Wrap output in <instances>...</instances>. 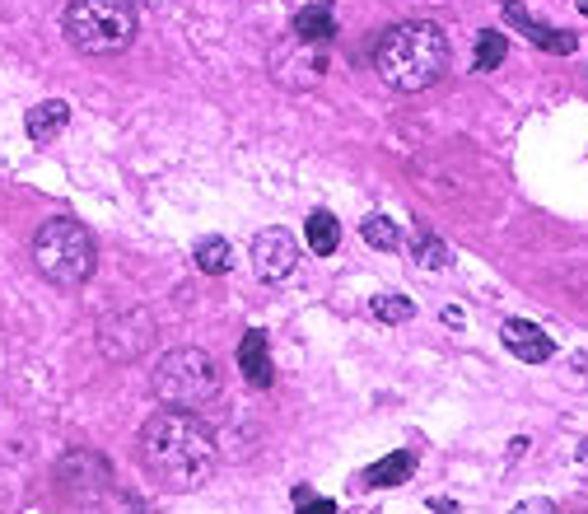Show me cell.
<instances>
[{
    "mask_svg": "<svg viewBox=\"0 0 588 514\" xmlns=\"http://www.w3.org/2000/svg\"><path fill=\"white\" fill-rule=\"evenodd\" d=\"M141 463L164 491H196L215 477L220 444L192 416V407H169L145 421L141 431Z\"/></svg>",
    "mask_w": 588,
    "mask_h": 514,
    "instance_id": "6da1fadb",
    "label": "cell"
},
{
    "mask_svg": "<svg viewBox=\"0 0 588 514\" xmlns=\"http://www.w3.org/2000/svg\"><path fill=\"white\" fill-rule=\"evenodd\" d=\"M448 61H454V48H448V33L429 19H412V24H397L378 38V80L397 89V94H420L435 80H444Z\"/></svg>",
    "mask_w": 588,
    "mask_h": 514,
    "instance_id": "7a4b0ae2",
    "label": "cell"
},
{
    "mask_svg": "<svg viewBox=\"0 0 588 514\" xmlns=\"http://www.w3.org/2000/svg\"><path fill=\"white\" fill-rule=\"evenodd\" d=\"M135 24H141L135 0H71V10L61 19L65 42L84 57H112L131 48Z\"/></svg>",
    "mask_w": 588,
    "mask_h": 514,
    "instance_id": "3957f363",
    "label": "cell"
},
{
    "mask_svg": "<svg viewBox=\"0 0 588 514\" xmlns=\"http://www.w3.org/2000/svg\"><path fill=\"white\" fill-rule=\"evenodd\" d=\"M94 258H99L94 239H89V230L80 220L61 215V220H48V225L33 234V266L61 290H75L94 276Z\"/></svg>",
    "mask_w": 588,
    "mask_h": 514,
    "instance_id": "277c9868",
    "label": "cell"
},
{
    "mask_svg": "<svg viewBox=\"0 0 588 514\" xmlns=\"http://www.w3.org/2000/svg\"><path fill=\"white\" fill-rule=\"evenodd\" d=\"M154 397L164 402V407H201V402H211L220 393V370L206 351L196 346H178L169 351L160 365H154Z\"/></svg>",
    "mask_w": 588,
    "mask_h": 514,
    "instance_id": "5b68a950",
    "label": "cell"
},
{
    "mask_svg": "<svg viewBox=\"0 0 588 514\" xmlns=\"http://www.w3.org/2000/svg\"><path fill=\"white\" fill-rule=\"evenodd\" d=\"M57 491L71 505H103L112 501V463L94 450H75L57 463Z\"/></svg>",
    "mask_w": 588,
    "mask_h": 514,
    "instance_id": "8992f818",
    "label": "cell"
},
{
    "mask_svg": "<svg viewBox=\"0 0 588 514\" xmlns=\"http://www.w3.org/2000/svg\"><path fill=\"white\" fill-rule=\"evenodd\" d=\"M150 342H154V319L145 309H126V314H112L99 323V351L108 361H135Z\"/></svg>",
    "mask_w": 588,
    "mask_h": 514,
    "instance_id": "52a82bcc",
    "label": "cell"
},
{
    "mask_svg": "<svg viewBox=\"0 0 588 514\" xmlns=\"http://www.w3.org/2000/svg\"><path fill=\"white\" fill-rule=\"evenodd\" d=\"M253 266H257V276L271 281V285H281L294 276V266H300V243H294L290 230H262L253 239Z\"/></svg>",
    "mask_w": 588,
    "mask_h": 514,
    "instance_id": "ba28073f",
    "label": "cell"
},
{
    "mask_svg": "<svg viewBox=\"0 0 588 514\" xmlns=\"http://www.w3.org/2000/svg\"><path fill=\"white\" fill-rule=\"evenodd\" d=\"M500 337H505L509 355H518V361H528V365H547L551 355H556V346H551L547 332H541L537 323H524V319H509L500 327Z\"/></svg>",
    "mask_w": 588,
    "mask_h": 514,
    "instance_id": "9c48e42d",
    "label": "cell"
},
{
    "mask_svg": "<svg viewBox=\"0 0 588 514\" xmlns=\"http://www.w3.org/2000/svg\"><path fill=\"white\" fill-rule=\"evenodd\" d=\"M239 370L243 379L253 389H271V379H276V365H271V351H266V337L253 327V332H243V342H239Z\"/></svg>",
    "mask_w": 588,
    "mask_h": 514,
    "instance_id": "30bf717a",
    "label": "cell"
},
{
    "mask_svg": "<svg viewBox=\"0 0 588 514\" xmlns=\"http://www.w3.org/2000/svg\"><path fill=\"white\" fill-rule=\"evenodd\" d=\"M505 14H509V24H518V29H524L533 42H537V48L541 52H556V57H570L575 48H579V38L570 33V29H547V24H537V19H528L524 10H518V6H505Z\"/></svg>",
    "mask_w": 588,
    "mask_h": 514,
    "instance_id": "8fae6325",
    "label": "cell"
},
{
    "mask_svg": "<svg viewBox=\"0 0 588 514\" xmlns=\"http://www.w3.org/2000/svg\"><path fill=\"white\" fill-rule=\"evenodd\" d=\"M294 38L313 42V48L332 42L336 38V10L327 6V0H313V6H304L300 14H294Z\"/></svg>",
    "mask_w": 588,
    "mask_h": 514,
    "instance_id": "7c38bea8",
    "label": "cell"
},
{
    "mask_svg": "<svg viewBox=\"0 0 588 514\" xmlns=\"http://www.w3.org/2000/svg\"><path fill=\"white\" fill-rule=\"evenodd\" d=\"M65 122H71V108H65L61 99H48V103H38L33 113H29V137L38 145H48V141H57L61 131H65Z\"/></svg>",
    "mask_w": 588,
    "mask_h": 514,
    "instance_id": "4fadbf2b",
    "label": "cell"
},
{
    "mask_svg": "<svg viewBox=\"0 0 588 514\" xmlns=\"http://www.w3.org/2000/svg\"><path fill=\"white\" fill-rule=\"evenodd\" d=\"M406 253H412L416 266H425V272H444L448 266V243L435 234V230H412V239H406Z\"/></svg>",
    "mask_w": 588,
    "mask_h": 514,
    "instance_id": "5bb4252c",
    "label": "cell"
},
{
    "mask_svg": "<svg viewBox=\"0 0 588 514\" xmlns=\"http://www.w3.org/2000/svg\"><path fill=\"white\" fill-rule=\"evenodd\" d=\"M304 239H308V249H313V253L327 258V253H336V243H342V225H336V215H332V211H313V215H308V225H304Z\"/></svg>",
    "mask_w": 588,
    "mask_h": 514,
    "instance_id": "9a60e30c",
    "label": "cell"
},
{
    "mask_svg": "<svg viewBox=\"0 0 588 514\" xmlns=\"http://www.w3.org/2000/svg\"><path fill=\"white\" fill-rule=\"evenodd\" d=\"M412 473H416V454H412V450H397V454H388L383 463L369 467V482H374V486H402Z\"/></svg>",
    "mask_w": 588,
    "mask_h": 514,
    "instance_id": "2e32d148",
    "label": "cell"
},
{
    "mask_svg": "<svg viewBox=\"0 0 588 514\" xmlns=\"http://www.w3.org/2000/svg\"><path fill=\"white\" fill-rule=\"evenodd\" d=\"M192 258H196V266H201V272H206V276H224V272H230V243H224V239H201L196 243V249H192Z\"/></svg>",
    "mask_w": 588,
    "mask_h": 514,
    "instance_id": "e0dca14e",
    "label": "cell"
},
{
    "mask_svg": "<svg viewBox=\"0 0 588 514\" xmlns=\"http://www.w3.org/2000/svg\"><path fill=\"white\" fill-rule=\"evenodd\" d=\"M359 234H365V243H369V249H378V253L402 249V234H397V225H393L388 215H369L365 225H359Z\"/></svg>",
    "mask_w": 588,
    "mask_h": 514,
    "instance_id": "ac0fdd59",
    "label": "cell"
},
{
    "mask_svg": "<svg viewBox=\"0 0 588 514\" xmlns=\"http://www.w3.org/2000/svg\"><path fill=\"white\" fill-rule=\"evenodd\" d=\"M369 309H374V319H383V323H406V319H416V304L406 300V295H378Z\"/></svg>",
    "mask_w": 588,
    "mask_h": 514,
    "instance_id": "d6986e66",
    "label": "cell"
},
{
    "mask_svg": "<svg viewBox=\"0 0 588 514\" xmlns=\"http://www.w3.org/2000/svg\"><path fill=\"white\" fill-rule=\"evenodd\" d=\"M505 52H509V42H505V33H481L477 38V71H495V65L505 61Z\"/></svg>",
    "mask_w": 588,
    "mask_h": 514,
    "instance_id": "ffe728a7",
    "label": "cell"
},
{
    "mask_svg": "<svg viewBox=\"0 0 588 514\" xmlns=\"http://www.w3.org/2000/svg\"><path fill=\"white\" fill-rule=\"evenodd\" d=\"M135 6H164V0H135Z\"/></svg>",
    "mask_w": 588,
    "mask_h": 514,
    "instance_id": "44dd1931",
    "label": "cell"
},
{
    "mask_svg": "<svg viewBox=\"0 0 588 514\" xmlns=\"http://www.w3.org/2000/svg\"><path fill=\"white\" fill-rule=\"evenodd\" d=\"M579 10H584V14H588V0H579Z\"/></svg>",
    "mask_w": 588,
    "mask_h": 514,
    "instance_id": "7402d4cb",
    "label": "cell"
}]
</instances>
